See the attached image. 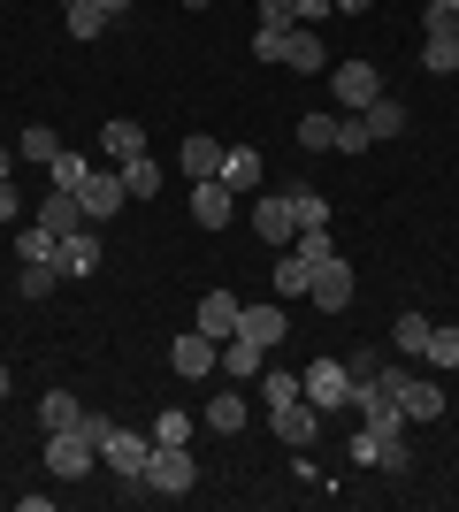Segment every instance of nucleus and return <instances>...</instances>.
<instances>
[{
	"label": "nucleus",
	"mask_w": 459,
	"mask_h": 512,
	"mask_svg": "<svg viewBox=\"0 0 459 512\" xmlns=\"http://www.w3.org/2000/svg\"><path fill=\"white\" fill-rule=\"evenodd\" d=\"M85 428H92V444H100V459L138 490V482H146V459H153V436L146 428H115L108 413H85Z\"/></svg>",
	"instance_id": "nucleus-1"
},
{
	"label": "nucleus",
	"mask_w": 459,
	"mask_h": 512,
	"mask_svg": "<svg viewBox=\"0 0 459 512\" xmlns=\"http://www.w3.org/2000/svg\"><path fill=\"white\" fill-rule=\"evenodd\" d=\"M146 497H192L199 490V459L184 444H153V459H146V482H138Z\"/></svg>",
	"instance_id": "nucleus-2"
},
{
	"label": "nucleus",
	"mask_w": 459,
	"mask_h": 512,
	"mask_svg": "<svg viewBox=\"0 0 459 512\" xmlns=\"http://www.w3.org/2000/svg\"><path fill=\"white\" fill-rule=\"evenodd\" d=\"M100 467V444H92V428H54L46 436V474H62V482H85V474Z\"/></svg>",
	"instance_id": "nucleus-3"
},
{
	"label": "nucleus",
	"mask_w": 459,
	"mask_h": 512,
	"mask_svg": "<svg viewBox=\"0 0 459 512\" xmlns=\"http://www.w3.org/2000/svg\"><path fill=\"white\" fill-rule=\"evenodd\" d=\"M299 398H306V406H322V413H345V406H352V367H345V360L299 367Z\"/></svg>",
	"instance_id": "nucleus-4"
},
{
	"label": "nucleus",
	"mask_w": 459,
	"mask_h": 512,
	"mask_svg": "<svg viewBox=\"0 0 459 512\" xmlns=\"http://www.w3.org/2000/svg\"><path fill=\"white\" fill-rule=\"evenodd\" d=\"M352 467L406 474V428H352Z\"/></svg>",
	"instance_id": "nucleus-5"
},
{
	"label": "nucleus",
	"mask_w": 459,
	"mask_h": 512,
	"mask_svg": "<svg viewBox=\"0 0 459 512\" xmlns=\"http://www.w3.org/2000/svg\"><path fill=\"white\" fill-rule=\"evenodd\" d=\"M329 85H337V100H345V115H368V107L383 100L375 62H337V69H329Z\"/></svg>",
	"instance_id": "nucleus-6"
},
{
	"label": "nucleus",
	"mask_w": 459,
	"mask_h": 512,
	"mask_svg": "<svg viewBox=\"0 0 459 512\" xmlns=\"http://www.w3.org/2000/svg\"><path fill=\"white\" fill-rule=\"evenodd\" d=\"M123 169H92L85 184H77V207H85V222H108V214H123Z\"/></svg>",
	"instance_id": "nucleus-7"
},
{
	"label": "nucleus",
	"mask_w": 459,
	"mask_h": 512,
	"mask_svg": "<svg viewBox=\"0 0 459 512\" xmlns=\"http://www.w3.org/2000/svg\"><path fill=\"white\" fill-rule=\"evenodd\" d=\"M352 413H360V428H406V413H398V398L383 383H352Z\"/></svg>",
	"instance_id": "nucleus-8"
},
{
	"label": "nucleus",
	"mask_w": 459,
	"mask_h": 512,
	"mask_svg": "<svg viewBox=\"0 0 459 512\" xmlns=\"http://www.w3.org/2000/svg\"><path fill=\"white\" fill-rule=\"evenodd\" d=\"M306 299L322 306V314H345V306H352V268H345V260H322L314 283H306Z\"/></svg>",
	"instance_id": "nucleus-9"
},
{
	"label": "nucleus",
	"mask_w": 459,
	"mask_h": 512,
	"mask_svg": "<svg viewBox=\"0 0 459 512\" xmlns=\"http://www.w3.org/2000/svg\"><path fill=\"white\" fill-rule=\"evenodd\" d=\"M238 291H207V299H199V321H192V329H199V337H215V344H230V337H238Z\"/></svg>",
	"instance_id": "nucleus-10"
},
{
	"label": "nucleus",
	"mask_w": 459,
	"mask_h": 512,
	"mask_svg": "<svg viewBox=\"0 0 459 512\" xmlns=\"http://www.w3.org/2000/svg\"><path fill=\"white\" fill-rule=\"evenodd\" d=\"M230 207H238V192H230L222 176L192 184V222H199V230H230Z\"/></svg>",
	"instance_id": "nucleus-11"
},
{
	"label": "nucleus",
	"mask_w": 459,
	"mask_h": 512,
	"mask_svg": "<svg viewBox=\"0 0 459 512\" xmlns=\"http://www.w3.org/2000/svg\"><path fill=\"white\" fill-rule=\"evenodd\" d=\"M169 360H176V375H192V383H199V375H215V367H222V344L199 337V329H184V337L169 344Z\"/></svg>",
	"instance_id": "nucleus-12"
},
{
	"label": "nucleus",
	"mask_w": 459,
	"mask_h": 512,
	"mask_svg": "<svg viewBox=\"0 0 459 512\" xmlns=\"http://www.w3.org/2000/svg\"><path fill=\"white\" fill-rule=\"evenodd\" d=\"M398 413H406V428H414V421H444V383H429V375H406V390H398Z\"/></svg>",
	"instance_id": "nucleus-13"
},
{
	"label": "nucleus",
	"mask_w": 459,
	"mask_h": 512,
	"mask_svg": "<svg viewBox=\"0 0 459 512\" xmlns=\"http://www.w3.org/2000/svg\"><path fill=\"white\" fill-rule=\"evenodd\" d=\"M176 169L192 176V184H207V176H222V146L207 138V130H192V138L176 146Z\"/></svg>",
	"instance_id": "nucleus-14"
},
{
	"label": "nucleus",
	"mask_w": 459,
	"mask_h": 512,
	"mask_svg": "<svg viewBox=\"0 0 459 512\" xmlns=\"http://www.w3.org/2000/svg\"><path fill=\"white\" fill-rule=\"evenodd\" d=\"M276 436H284L291 451H306L314 436H322V406H306V398H291V406L276 413Z\"/></svg>",
	"instance_id": "nucleus-15"
},
{
	"label": "nucleus",
	"mask_w": 459,
	"mask_h": 512,
	"mask_svg": "<svg viewBox=\"0 0 459 512\" xmlns=\"http://www.w3.org/2000/svg\"><path fill=\"white\" fill-rule=\"evenodd\" d=\"M54 268H62V276H92V268H100V237H92V222L77 237H62V245H54Z\"/></svg>",
	"instance_id": "nucleus-16"
},
{
	"label": "nucleus",
	"mask_w": 459,
	"mask_h": 512,
	"mask_svg": "<svg viewBox=\"0 0 459 512\" xmlns=\"http://www.w3.org/2000/svg\"><path fill=\"white\" fill-rule=\"evenodd\" d=\"M238 337L268 352V344L284 337V306H238Z\"/></svg>",
	"instance_id": "nucleus-17"
},
{
	"label": "nucleus",
	"mask_w": 459,
	"mask_h": 512,
	"mask_svg": "<svg viewBox=\"0 0 459 512\" xmlns=\"http://www.w3.org/2000/svg\"><path fill=\"white\" fill-rule=\"evenodd\" d=\"M39 222H46L54 237H77V230H85V207H77V192H46Z\"/></svg>",
	"instance_id": "nucleus-18"
},
{
	"label": "nucleus",
	"mask_w": 459,
	"mask_h": 512,
	"mask_svg": "<svg viewBox=\"0 0 459 512\" xmlns=\"http://www.w3.org/2000/svg\"><path fill=\"white\" fill-rule=\"evenodd\" d=\"M253 230H261L268 245H291V237H299V222H291V199H261V207H253Z\"/></svg>",
	"instance_id": "nucleus-19"
},
{
	"label": "nucleus",
	"mask_w": 459,
	"mask_h": 512,
	"mask_svg": "<svg viewBox=\"0 0 459 512\" xmlns=\"http://www.w3.org/2000/svg\"><path fill=\"white\" fill-rule=\"evenodd\" d=\"M100 146H108V161L123 169V161H138V153H146V130H138V123H100Z\"/></svg>",
	"instance_id": "nucleus-20"
},
{
	"label": "nucleus",
	"mask_w": 459,
	"mask_h": 512,
	"mask_svg": "<svg viewBox=\"0 0 459 512\" xmlns=\"http://www.w3.org/2000/svg\"><path fill=\"white\" fill-rule=\"evenodd\" d=\"M284 62H291V69H322V62H329L322 39H314V23H291V31H284Z\"/></svg>",
	"instance_id": "nucleus-21"
},
{
	"label": "nucleus",
	"mask_w": 459,
	"mask_h": 512,
	"mask_svg": "<svg viewBox=\"0 0 459 512\" xmlns=\"http://www.w3.org/2000/svg\"><path fill=\"white\" fill-rule=\"evenodd\" d=\"M222 184H230V192H253V184H261V153L230 146V153H222Z\"/></svg>",
	"instance_id": "nucleus-22"
},
{
	"label": "nucleus",
	"mask_w": 459,
	"mask_h": 512,
	"mask_svg": "<svg viewBox=\"0 0 459 512\" xmlns=\"http://www.w3.org/2000/svg\"><path fill=\"white\" fill-rule=\"evenodd\" d=\"M85 176H92V161H85V153H54V161H46V192H77V184H85Z\"/></svg>",
	"instance_id": "nucleus-23"
},
{
	"label": "nucleus",
	"mask_w": 459,
	"mask_h": 512,
	"mask_svg": "<svg viewBox=\"0 0 459 512\" xmlns=\"http://www.w3.org/2000/svg\"><path fill=\"white\" fill-rule=\"evenodd\" d=\"M77 421H85V406H77L69 390H46V398H39V428H46V436H54V428H77Z\"/></svg>",
	"instance_id": "nucleus-24"
},
{
	"label": "nucleus",
	"mask_w": 459,
	"mask_h": 512,
	"mask_svg": "<svg viewBox=\"0 0 459 512\" xmlns=\"http://www.w3.org/2000/svg\"><path fill=\"white\" fill-rule=\"evenodd\" d=\"M360 123H368V138H398V130H406V100H391V92H383Z\"/></svg>",
	"instance_id": "nucleus-25"
},
{
	"label": "nucleus",
	"mask_w": 459,
	"mask_h": 512,
	"mask_svg": "<svg viewBox=\"0 0 459 512\" xmlns=\"http://www.w3.org/2000/svg\"><path fill=\"white\" fill-rule=\"evenodd\" d=\"M123 192H131V199H153V192H161V161H153V153L123 161Z\"/></svg>",
	"instance_id": "nucleus-26"
},
{
	"label": "nucleus",
	"mask_w": 459,
	"mask_h": 512,
	"mask_svg": "<svg viewBox=\"0 0 459 512\" xmlns=\"http://www.w3.org/2000/svg\"><path fill=\"white\" fill-rule=\"evenodd\" d=\"M421 69H429V77H452V69H459V39H437V31H421Z\"/></svg>",
	"instance_id": "nucleus-27"
},
{
	"label": "nucleus",
	"mask_w": 459,
	"mask_h": 512,
	"mask_svg": "<svg viewBox=\"0 0 459 512\" xmlns=\"http://www.w3.org/2000/svg\"><path fill=\"white\" fill-rule=\"evenodd\" d=\"M62 23H69V39H100V31H108V8H100V0H77V8H62Z\"/></svg>",
	"instance_id": "nucleus-28"
},
{
	"label": "nucleus",
	"mask_w": 459,
	"mask_h": 512,
	"mask_svg": "<svg viewBox=\"0 0 459 512\" xmlns=\"http://www.w3.org/2000/svg\"><path fill=\"white\" fill-rule=\"evenodd\" d=\"M222 367H230V383H238V375H261L268 352H261V344H245V337H230V344H222Z\"/></svg>",
	"instance_id": "nucleus-29"
},
{
	"label": "nucleus",
	"mask_w": 459,
	"mask_h": 512,
	"mask_svg": "<svg viewBox=\"0 0 459 512\" xmlns=\"http://www.w3.org/2000/svg\"><path fill=\"white\" fill-rule=\"evenodd\" d=\"M261 398H268V413H284L291 398H299V375H291V367H261Z\"/></svg>",
	"instance_id": "nucleus-30"
},
{
	"label": "nucleus",
	"mask_w": 459,
	"mask_h": 512,
	"mask_svg": "<svg viewBox=\"0 0 459 512\" xmlns=\"http://www.w3.org/2000/svg\"><path fill=\"white\" fill-rule=\"evenodd\" d=\"M207 428H222V436H238V428H245V398H238V390L207 398Z\"/></svg>",
	"instance_id": "nucleus-31"
},
{
	"label": "nucleus",
	"mask_w": 459,
	"mask_h": 512,
	"mask_svg": "<svg viewBox=\"0 0 459 512\" xmlns=\"http://www.w3.org/2000/svg\"><path fill=\"white\" fill-rule=\"evenodd\" d=\"M306 283H314V260H299V253L276 260V291H284V299H306Z\"/></svg>",
	"instance_id": "nucleus-32"
},
{
	"label": "nucleus",
	"mask_w": 459,
	"mask_h": 512,
	"mask_svg": "<svg viewBox=\"0 0 459 512\" xmlns=\"http://www.w3.org/2000/svg\"><path fill=\"white\" fill-rule=\"evenodd\" d=\"M54 245H62V237L46 230V222H23L16 230V260H54Z\"/></svg>",
	"instance_id": "nucleus-33"
},
{
	"label": "nucleus",
	"mask_w": 459,
	"mask_h": 512,
	"mask_svg": "<svg viewBox=\"0 0 459 512\" xmlns=\"http://www.w3.org/2000/svg\"><path fill=\"white\" fill-rule=\"evenodd\" d=\"M54 276H62V268H54V260H23V276H16V291H23V299H31V306H39L46 291H54Z\"/></svg>",
	"instance_id": "nucleus-34"
},
{
	"label": "nucleus",
	"mask_w": 459,
	"mask_h": 512,
	"mask_svg": "<svg viewBox=\"0 0 459 512\" xmlns=\"http://www.w3.org/2000/svg\"><path fill=\"white\" fill-rule=\"evenodd\" d=\"M299 146L306 153H329V146H337V115H299Z\"/></svg>",
	"instance_id": "nucleus-35"
},
{
	"label": "nucleus",
	"mask_w": 459,
	"mask_h": 512,
	"mask_svg": "<svg viewBox=\"0 0 459 512\" xmlns=\"http://www.w3.org/2000/svg\"><path fill=\"white\" fill-rule=\"evenodd\" d=\"M16 153H23V161H54V153H62V138H54L46 123H31V130L16 138Z\"/></svg>",
	"instance_id": "nucleus-36"
},
{
	"label": "nucleus",
	"mask_w": 459,
	"mask_h": 512,
	"mask_svg": "<svg viewBox=\"0 0 459 512\" xmlns=\"http://www.w3.org/2000/svg\"><path fill=\"white\" fill-rule=\"evenodd\" d=\"M291 222H299V230H322V222H329V199L322 192H291Z\"/></svg>",
	"instance_id": "nucleus-37"
},
{
	"label": "nucleus",
	"mask_w": 459,
	"mask_h": 512,
	"mask_svg": "<svg viewBox=\"0 0 459 512\" xmlns=\"http://www.w3.org/2000/svg\"><path fill=\"white\" fill-rule=\"evenodd\" d=\"M291 253L314 260V268H322V260H337V237H329V222H322V230H299V245H291Z\"/></svg>",
	"instance_id": "nucleus-38"
},
{
	"label": "nucleus",
	"mask_w": 459,
	"mask_h": 512,
	"mask_svg": "<svg viewBox=\"0 0 459 512\" xmlns=\"http://www.w3.org/2000/svg\"><path fill=\"white\" fill-rule=\"evenodd\" d=\"M429 329H437V321H429V314H398V344H406L414 360H421V352H429Z\"/></svg>",
	"instance_id": "nucleus-39"
},
{
	"label": "nucleus",
	"mask_w": 459,
	"mask_h": 512,
	"mask_svg": "<svg viewBox=\"0 0 459 512\" xmlns=\"http://www.w3.org/2000/svg\"><path fill=\"white\" fill-rule=\"evenodd\" d=\"M429 367H459V329H429V352H421Z\"/></svg>",
	"instance_id": "nucleus-40"
},
{
	"label": "nucleus",
	"mask_w": 459,
	"mask_h": 512,
	"mask_svg": "<svg viewBox=\"0 0 459 512\" xmlns=\"http://www.w3.org/2000/svg\"><path fill=\"white\" fill-rule=\"evenodd\" d=\"M375 138H368V123H360V115H345V123H337V146L329 153H368Z\"/></svg>",
	"instance_id": "nucleus-41"
},
{
	"label": "nucleus",
	"mask_w": 459,
	"mask_h": 512,
	"mask_svg": "<svg viewBox=\"0 0 459 512\" xmlns=\"http://www.w3.org/2000/svg\"><path fill=\"white\" fill-rule=\"evenodd\" d=\"M429 31H437V39H459V0H429Z\"/></svg>",
	"instance_id": "nucleus-42"
},
{
	"label": "nucleus",
	"mask_w": 459,
	"mask_h": 512,
	"mask_svg": "<svg viewBox=\"0 0 459 512\" xmlns=\"http://www.w3.org/2000/svg\"><path fill=\"white\" fill-rule=\"evenodd\" d=\"M146 436H153V444H192V421H184V413H161Z\"/></svg>",
	"instance_id": "nucleus-43"
},
{
	"label": "nucleus",
	"mask_w": 459,
	"mask_h": 512,
	"mask_svg": "<svg viewBox=\"0 0 459 512\" xmlns=\"http://www.w3.org/2000/svg\"><path fill=\"white\" fill-rule=\"evenodd\" d=\"M291 31V23H284ZM284 31H261V23H253V62H284Z\"/></svg>",
	"instance_id": "nucleus-44"
},
{
	"label": "nucleus",
	"mask_w": 459,
	"mask_h": 512,
	"mask_svg": "<svg viewBox=\"0 0 459 512\" xmlns=\"http://www.w3.org/2000/svg\"><path fill=\"white\" fill-rule=\"evenodd\" d=\"M329 8H337V0H291V23H322Z\"/></svg>",
	"instance_id": "nucleus-45"
},
{
	"label": "nucleus",
	"mask_w": 459,
	"mask_h": 512,
	"mask_svg": "<svg viewBox=\"0 0 459 512\" xmlns=\"http://www.w3.org/2000/svg\"><path fill=\"white\" fill-rule=\"evenodd\" d=\"M291 23V0H261V31H284Z\"/></svg>",
	"instance_id": "nucleus-46"
},
{
	"label": "nucleus",
	"mask_w": 459,
	"mask_h": 512,
	"mask_svg": "<svg viewBox=\"0 0 459 512\" xmlns=\"http://www.w3.org/2000/svg\"><path fill=\"white\" fill-rule=\"evenodd\" d=\"M23 214V199H16V184H0V222H16Z\"/></svg>",
	"instance_id": "nucleus-47"
},
{
	"label": "nucleus",
	"mask_w": 459,
	"mask_h": 512,
	"mask_svg": "<svg viewBox=\"0 0 459 512\" xmlns=\"http://www.w3.org/2000/svg\"><path fill=\"white\" fill-rule=\"evenodd\" d=\"M375 0H337V16H368Z\"/></svg>",
	"instance_id": "nucleus-48"
},
{
	"label": "nucleus",
	"mask_w": 459,
	"mask_h": 512,
	"mask_svg": "<svg viewBox=\"0 0 459 512\" xmlns=\"http://www.w3.org/2000/svg\"><path fill=\"white\" fill-rule=\"evenodd\" d=\"M8 169H16V146H0V184H8Z\"/></svg>",
	"instance_id": "nucleus-49"
},
{
	"label": "nucleus",
	"mask_w": 459,
	"mask_h": 512,
	"mask_svg": "<svg viewBox=\"0 0 459 512\" xmlns=\"http://www.w3.org/2000/svg\"><path fill=\"white\" fill-rule=\"evenodd\" d=\"M100 8H108V16H123V8H131V0H100Z\"/></svg>",
	"instance_id": "nucleus-50"
},
{
	"label": "nucleus",
	"mask_w": 459,
	"mask_h": 512,
	"mask_svg": "<svg viewBox=\"0 0 459 512\" xmlns=\"http://www.w3.org/2000/svg\"><path fill=\"white\" fill-rule=\"evenodd\" d=\"M8 383H16V375H8V367H0V398H8Z\"/></svg>",
	"instance_id": "nucleus-51"
},
{
	"label": "nucleus",
	"mask_w": 459,
	"mask_h": 512,
	"mask_svg": "<svg viewBox=\"0 0 459 512\" xmlns=\"http://www.w3.org/2000/svg\"><path fill=\"white\" fill-rule=\"evenodd\" d=\"M184 8H215V0H184Z\"/></svg>",
	"instance_id": "nucleus-52"
},
{
	"label": "nucleus",
	"mask_w": 459,
	"mask_h": 512,
	"mask_svg": "<svg viewBox=\"0 0 459 512\" xmlns=\"http://www.w3.org/2000/svg\"><path fill=\"white\" fill-rule=\"evenodd\" d=\"M62 8H77V0H62Z\"/></svg>",
	"instance_id": "nucleus-53"
}]
</instances>
